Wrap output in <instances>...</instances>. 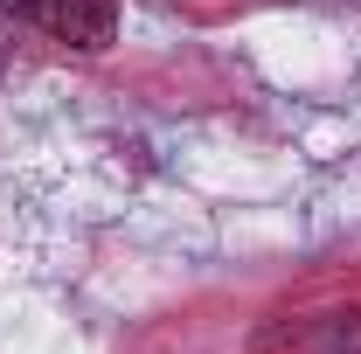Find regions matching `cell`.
I'll list each match as a JSON object with an SVG mask.
<instances>
[{
	"label": "cell",
	"instance_id": "6da1fadb",
	"mask_svg": "<svg viewBox=\"0 0 361 354\" xmlns=\"http://www.w3.org/2000/svg\"><path fill=\"white\" fill-rule=\"evenodd\" d=\"M0 21H28L70 49H104L118 28V7L111 0H0Z\"/></svg>",
	"mask_w": 361,
	"mask_h": 354
},
{
	"label": "cell",
	"instance_id": "7a4b0ae2",
	"mask_svg": "<svg viewBox=\"0 0 361 354\" xmlns=\"http://www.w3.org/2000/svg\"><path fill=\"white\" fill-rule=\"evenodd\" d=\"M306 354H361V312H326L319 334H306Z\"/></svg>",
	"mask_w": 361,
	"mask_h": 354
}]
</instances>
